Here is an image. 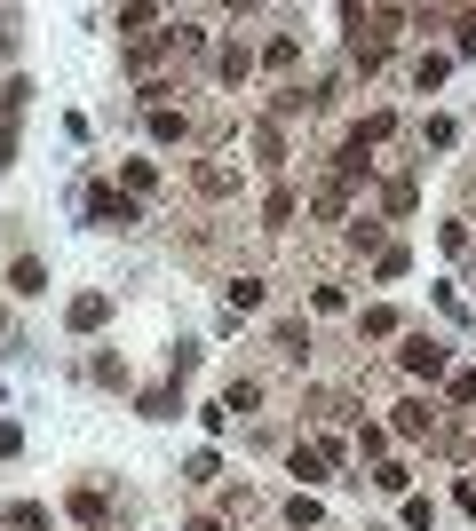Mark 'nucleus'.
I'll list each match as a JSON object with an SVG mask.
<instances>
[{"label": "nucleus", "mask_w": 476, "mask_h": 531, "mask_svg": "<svg viewBox=\"0 0 476 531\" xmlns=\"http://www.w3.org/2000/svg\"><path fill=\"white\" fill-rule=\"evenodd\" d=\"M397 365H405L413 381H437V373L453 365V349H445L437 333H405V341H397Z\"/></svg>", "instance_id": "obj_1"}, {"label": "nucleus", "mask_w": 476, "mask_h": 531, "mask_svg": "<svg viewBox=\"0 0 476 531\" xmlns=\"http://www.w3.org/2000/svg\"><path fill=\"white\" fill-rule=\"evenodd\" d=\"M80 207H88V222H96V230H135V222H143V207H135L127 191H112V183H96Z\"/></svg>", "instance_id": "obj_2"}, {"label": "nucleus", "mask_w": 476, "mask_h": 531, "mask_svg": "<svg viewBox=\"0 0 476 531\" xmlns=\"http://www.w3.org/2000/svg\"><path fill=\"white\" fill-rule=\"evenodd\" d=\"M104 318H112V294H72V310H64V325H72V333H96Z\"/></svg>", "instance_id": "obj_3"}, {"label": "nucleus", "mask_w": 476, "mask_h": 531, "mask_svg": "<svg viewBox=\"0 0 476 531\" xmlns=\"http://www.w3.org/2000/svg\"><path fill=\"white\" fill-rule=\"evenodd\" d=\"M8 294H48V262L40 254H16L8 262Z\"/></svg>", "instance_id": "obj_4"}, {"label": "nucleus", "mask_w": 476, "mask_h": 531, "mask_svg": "<svg viewBox=\"0 0 476 531\" xmlns=\"http://www.w3.org/2000/svg\"><path fill=\"white\" fill-rule=\"evenodd\" d=\"M389 135H397V111H365V119L350 127V143H357V151H381Z\"/></svg>", "instance_id": "obj_5"}, {"label": "nucleus", "mask_w": 476, "mask_h": 531, "mask_svg": "<svg viewBox=\"0 0 476 531\" xmlns=\"http://www.w3.org/2000/svg\"><path fill=\"white\" fill-rule=\"evenodd\" d=\"M64 508H72V524H104V516H112V500H104V492H96V484H80V492H72V500H64Z\"/></svg>", "instance_id": "obj_6"}, {"label": "nucleus", "mask_w": 476, "mask_h": 531, "mask_svg": "<svg viewBox=\"0 0 476 531\" xmlns=\"http://www.w3.org/2000/svg\"><path fill=\"white\" fill-rule=\"evenodd\" d=\"M143 119H151V143H183V135H191V119H183V111H167V104H151Z\"/></svg>", "instance_id": "obj_7"}, {"label": "nucleus", "mask_w": 476, "mask_h": 531, "mask_svg": "<svg viewBox=\"0 0 476 531\" xmlns=\"http://www.w3.org/2000/svg\"><path fill=\"white\" fill-rule=\"evenodd\" d=\"M0 524H8V531H48V508H40V500H8Z\"/></svg>", "instance_id": "obj_8"}, {"label": "nucleus", "mask_w": 476, "mask_h": 531, "mask_svg": "<svg viewBox=\"0 0 476 531\" xmlns=\"http://www.w3.org/2000/svg\"><path fill=\"white\" fill-rule=\"evenodd\" d=\"M135 413H143V421H175V413H183V397H175V389H143V397H135Z\"/></svg>", "instance_id": "obj_9"}, {"label": "nucleus", "mask_w": 476, "mask_h": 531, "mask_svg": "<svg viewBox=\"0 0 476 531\" xmlns=\"http://www.w3.org/2000/svg\"><path fill=\"white\" fill-rule=\"evenodd\" d=\"M286 468H294L302 484H318V476H326L334 460H326V444H294V460H286Z\"/></svg>", "instance_id": "obj_10"}, {"label": "nucleus", "mask_w": 476, "mask_h": 531, "mask_svg": "<svg viewBox=\"0 0 476 531\" xmlns=\"http://www.w3.org/2000/svg\"><path fill=\"white\" fill-rule=\"evenodd\" d=\"M429 421H437V413H429L421 397H405V405H397V436H429Z\"/></svg>", "instance_id": "obj_11"}, {"label": "nucleus", "mask_w": 476, "mask_h": 531, "mask_svg": "<svg viewBox=\"0 0 476 531\" xmlns=\"http://www.w3.org/2000/svg\"><path fill=\"white\" fill-rule=\"evenodd\" d=\"M119 183H127V199H143V191L159 183V167H151V159H127V167H119Z\"/></svg>", "instance_id": "obj_12"}, {"label": "nucleus", "mask_w": 476, "mask_h": 531, "mask_svg": "<svg viewBox=\"0 0 476 531\" xmlns=\"http://www.w3.org/2000/svg\"><path fill=\"white\" fill-rule=\"evenodd\" d=\"M254 405H262V381H231L223 389V413H254Z\"/></svg>", "instance_id": "obj_13"}, {"label": "nucleus", "mask_w": 476, "mask_h": 531, "mask_svg": "<svg viewBox=\"0 0 476 531\" xmlns=\"http://www.w3.org/2000/svg\"><path fill=\"white\" fill-rule=\"evenodd\" d=\"M215 72H223V80H231V88H238V80H246V72H254V56H246V48H238V40H231V48H223V56H215Z\"/></svg>", "instance_id": "obj_14"}, {"label": "nucleus", "mask_w": 476, "mask_h": 531, "mask_svg": "<svg viewBox=\"0 0 476 531\" xmlns=\"http://www.w3.org/2000/svg\"><path fill=\"white\" fill-rule=\"evenodd\" d=\"M294 56H302V40H294V32H278V40H270V48H262V64H270V72H286V64H294Z\"/></svg>", "instance_id": "obj_15"}, {"label": "nucleus", "mask_w": 476, "mask_h": 531, "mask_svg": "<svg viewBox=\"0 0 476 531\" xmlns=\"http://www.w3.org/2000/svg\"><path fill=\"white\" fill-rule=\"evenodd\" d=\"M294 222V191H270V207H262V230H286Z\"/></svg>", "instance_id": "obj_16"}, {"label": "nucleus", "mask_w": 476, "mask_h": 531, "mask_svg": "<svg viewBox=\"0 0 476 531\" xmlns=\"http://www.w3.org/2000/svg\"><path fill=\"white\" fill-rule=\"evenodd\" d=\"M238 310H262V278H231V318Z\"/></svg>", "instance_id": "obj_17"}, {"label": "nucleus", "mask_w": 476, "mask_h": 531, "mask_svg": "<svg viewBox=\"0 0 476 531\" xmlns=\"http://www.w3.org/2000/svg\"><path fill=\"white\" fill-rule=\"evenodd\" d=\"M183 476H191V484H215V476H223V460H215V452H191V460H183Z\"/></svg>", "instance_id": "obj_18"}, {"label": "nucleus", "mask_w": 476, "mask_h": 531, "mask_svg": "<svg viewBox=\"0 0 476 531\" xmlns=\"http://www.w3.org/2000/svg\"><path fill=\"white\" fill-rule=\"evenodd\" d=\"M112 24H119V32H151V24H159V8H143V0H135V8H119Z\"/></svg>", "instance_id": "obj_19"}, {"label": "nucleus", "mask_w": 476, "mask_h": 531, "mask_svg": "<svg viewBox=\"0 0 476 531\" xmlns=\"http://www.w3.org/2000/svg\"><path fill=\"white\" fill-rule=\"evenodd\" d=\"M286 524L310 531V524H318V500H310V492H294V500H286Z\"/></svg>", "instance_id": "obj_20"}, {"label": "nucleus", "mask_w": 476, "mask_h": 531, "mask_svg": "<svg viewBox=\"0 0 476 531\" xmlns=\"http://www.w3.org/2000/svg\"><path fill=\"white\" fill-rule=\"evenodd\" d=\"M445 72H453V64H445V56H421V64H413V88H437V80H445Z\"/></svg>", "instance_id": "obj_21"}, {"label": "nucleus", "mask_w": 476, "mask_h": 531, "mask_svg": "<svg viewBox=\"0 0 476 531\" xmlns=\"http://www.w3.org/2000/svg\"><path fill=\"white\" fill-rule=\"evenodd\" d=\"M405 484H413V476H405L397 460H381V468H373V492H405Z\"/></svg>", "instance_id": "obj_22"}, {"label": "nucleus", "mask_w": 476, "mask_h": 531, "mask_svg": "<svg viewBox=\"0 0 476 531\" xmlns=\"http://www.w3.org/2000/svg\"><path fill=\"white\" fill-rule=\"evenodd\" d=\"M357 452H365V460H381V452H389V428L365 421V428H357Z\"/></svg>", "instance_id": "obj_23"}, {"label": "nucleus", "mask_w": 476, "mask_h": 531, "mask_svg": "<svg viewBox=\"0 0 476 531\" xmlns=\"http://www.w3.org/2000/svg\"><path fill=\"white\" fill-rule=\"evenodd\" d=\"M278 349H286V357H302V349H310V333H302V318H286V325H278Z\"/></svg>", "instance_id": "obj_24"}, {"label": "nucleus", "mask_w": 476, "mask_h": 531, "mask_svg": "<svg viewBox=\"0 0 476 531\" xmlns=\"http://www.w3.org/2000/svg\"><path fill=\"white\" fill-rule=\"evenodd\" d=\"M365 333H373V341H381V333H397V310H389V302H373V310H365Z\"/></svg>", "instance_id": "obj_25"}, {"label": "nucleus", "mask_w": 476, "mask_h": 531, "mask_svg": "<svg viewBox=\"0 0 476 531\" xmlns=\"http://www.w3.org/2000/svg\"><path fill=\"white\" fill-rule=\"evenodd\" d=\"M445 389H453V405H476V365H461V373H453Z\"/></svg>", "instance_id": "obj_26"}, {"label": "nucleus", "mask_w": 476, "mask_h": 531, "mask_svg": "<svg viewBox=\"0 0 476 531\" xmlns=\"http://www.w3.org/2000/svg\"><path fill=\"white\" fill-rule=\"evenodd\" d=\"M461 508H469V516H476V476H461Z\"/></svg>", "instance_id": "obj_27"}, {"label": "nucleus", "mask_w": 476, "mask_h": 531, "mask_svg": "<svg viewBox=\"0 0 476 531\" xmlns=\"http://www.w3.org/2000/svg\"><path fill=\"white\" fill-rule=\"evenodd\" d=\"M191 531H223V524H215V516H191Z\"/></svg>", "instance_id": "obj_28"}, {"label": "nucleus", "mask_w": 476, "mask_h": 531, "mask_svg": "<svg viewBox=\"0 0 476 531\" xmlns=\"http://www.w3.org/2000/svg\"><path fill=\"white\" fill-rule=\"evenodd\" d=\"M0 325H8V318H0Z\"/></svg>", "instance_id": "obj_29"}]
</instances>
